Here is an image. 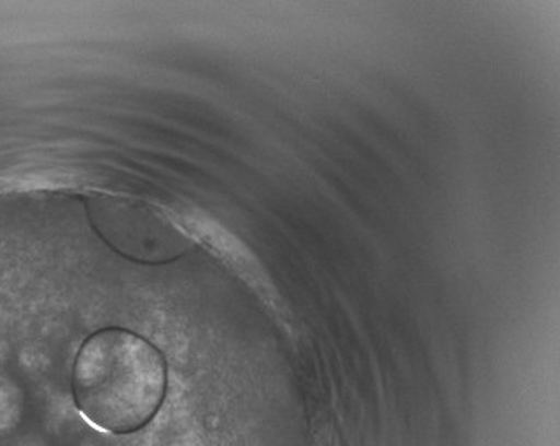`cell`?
<instances>
[{
	"label": "cell",
	"instance_id": "1",
	"mask_svg": "<svg viewBox=\"0 0 560 446\" xmlns=\"http://www.w3.org/2000/svg\"><path fill=\"white\" fill-rule=\"evenodd\" d=\"M167 368L159 349L139 334L103 330L85 340L71 372L82 416L105 433L130 434L159 413Z\"/></svg>",
	"mask_w": 560,
	"mask_h": 446
},
{
	"label": "cell",
	"instance_id": "2",
	"mask_svg": "<svg viewBox=\"0 0 560 446\" xmlns=\"http://www.w3.org/2000/svg\"><path fill=\"white\" fill-rule=\"evenodd\" d=\"M102 236L113 243L116 250L140 262H168L185 254L188 237L165 216L150 206H128V216L105 213L96 216Z\"/></svg>",
	"mask_w": 560,
	"mask_h": 446
}]
</instances>
